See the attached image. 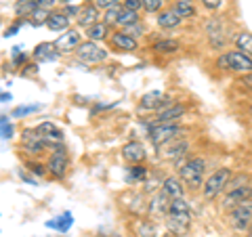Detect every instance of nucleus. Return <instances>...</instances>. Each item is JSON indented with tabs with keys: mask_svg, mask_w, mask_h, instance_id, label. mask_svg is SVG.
I'll use <instances>...</instances> for the list:
<instances>
[{
	"mask_svg": "<svg viewBox=\"0 0 252 237\" xmlns=\"http://www.w3.org/2000/svg\"><path fill=\"white\" fill-rule=\"evenodd\" d=\"M219 67L231 69V72H238V74H250L252 72V57H248V55L242 51L225 53L223 57L219 59Z\"/></svg>",
	"mask_w": 252,
	"mask_h": 237,
	"instance_id": "obj_1",
	"label": "nucleus"
},
{
	"mask_svg": "<svg viewBox=\"0 0 252 237\" xmlns=\"http://www.w3.org/2000/svg\"><path fill=\"white\" fill-rule=\"evenodd\" d=\"M204 170H206V162L200 160V157H195V160H189L183 168H181L179 177L183 178L191 189H195V187H202Z\"/></svg>",
	"mask_w": 252,
	"mask_h": 237,
	"instance_id": "obj_2",
	"label": "nucleus"
},
{
	"mask_svg": "<svg viewBox=\"0 0 252 237\" xmlns=\"http://www.w3.org/2000/svg\"><path fill=\"white\" fill-rule=\"evenodd\" d=\"M229 177H231V172L227 168H219L217 172H212V175L206 178V183H204V197H206V200L217 197L227 187V180H229Z\"/></svg>",
	"mask_w": 252,
	"mask_h": 237,
	"instance_id": "obj_3",
	"label": "nucleus"
},
{
	"mask_svg": "<svg viewBox=\"0 0 252 237\" xmlns=\"http://www.w3.org/2000/svg\"><path fill=\"white\" fill-rule=\"evenodd\" d=\"M229 220H231V227L235 231H246L252 225V200H246V202H242L240 206H235L229 212Z\"/></svg>",
	"mask_w": 252,
	"mask_h": 237,
	"instance_id": "obj_4",
	"label": "nucleus"
},
{
	"mask_svg": "<svg viewBox=\"0 0 252 237\" xmlns=\"http://www.w3.org/2000/svg\"><path fill=\"white\" fill-rule=\"evenodd\" d=\"M76 57L80 61H84V63H101V61L107 59V53L101 49L97 42L89 40V42H82L76 49Z\"/></svg>",
	"mask_w": 252,
	"mask_h": 237,
	"instance_id": "obj_5",
	"label": "nucleus"
},
{
	"mask_svg": "<svg viewBox=\"0 0 252 237\" xmlns=\"http://www.w3.org/2000/svg\"><path fill=\"white\" fill-rule=\"evenodd\" d=\"M181 132V126L179 124H156L152 130H149V137H152V143L154 145H164L168 141L177 139V134Z\"/></svg>",
	"mask_w": 252,
	"mask_h": 237,
	"instance_id": "obj_6",
	"label": "nucleus"
},
{
	"mask_svg": "<svg viewBox=\"0 0 252 237\" xmlns=\"http://www.w3.org/2000/svg\"><path fill=\"white\" fill-rule=\"evenodd\" d=\"M46 170H49L55 178L65 177V172H67V153H65V149H59V147L55 149V153L51 155V162H49V166H46Z\"/></svg>",
	"mask_w": 252,
	"mask_h": 237,
	"instance_id": "obj_7",
	"label": "nucleus"
},
{
	"mask_svg": "<svg viewBox=\"0 0 252 237\" xmlns=\"http://www.w3.org/2000/svg\"><path fill=\"white\" fill-rule=\"evenodd\" d=\"M36 130H38V134L42 137V141L46 143V147L59 145L61 141H63V130L59 128V126H55L53 122H42Z\"/></svg>",
	"mask_w": 252,
	"mask_h": 237,
	"instance_id": "obj_8",
	"label": "nucleus"
},
{
	"mask_svg": "<svg viewBox=\"0 0 252 237\" xmlns=\"http://www.w3.org/2000/svg\"><path fill=\"white\" fill-rule=\"evenodd\" d=\"M252 197V187H235V189H231L229 193L225 195V200H223V208L227 210H233L235 206H240L242 202H246V200H250Z\"/></svg>",
	"mask_w": 252,
	"mask_h": 237,
	"instance_id": "obj_9",
	"label": "nucleus"
},
{
	"mask_svg": "<svg viewBox=\"0 0 252 237\" xmlns=\"http://www.w3.org/2000/svg\"><path fill=\"white\" fill-rule=\"evenodd\" d=\"M122 157L128 164H139V162H143L147 157V151H145V147L141 145L139 141H130V143H126L122 147Z\"/></svg>",
	"mask_w": 252,
	"mask_h": 237,
	"instance_id": "obj_10",
	"label": "nucleus"
},
{
	"mask_svg": "<svg viewBox=\"0 0 252 237\" xmlns=\"http://www.w3.org/2000/svg\"><path fill=\"white\" fill-rule=\"evenodd\" d=\"M189 223H191V214H175V212H168L166 225L170 229V233H175V235L187 233Z\"/></svg>",
	"mask_w": 252,
	"mask_h": 237,
	"instance_id": "obj_11",
	"label": "nucleus"
},
{
	"mask_svg": "<svg viewBox=\"0 0 252 237\" xmlns=\"http://www.w3.org/2000/svg\"><path fill=\"white\" fill-rule=\"evenodd\" d=\"M34 59L38 61H57L59 59V46L55 44V42H42V44H38L36 49H34Z\"/></svg>",
	"mask_w": 252,
	"mask_h": 237,
	"instance_id": "obj_12",
	"label": "nucleus"
},
{
	"mask_svg": "<svg viewBox=\"0 0 252 237\" xmlns=\"http://www.w3.org/2000/svg\"><path fill=\"white\" fill-rule=\"evenodd\" d=\"M23 147L30 153H40L46 147V143L42 141L40 134H38V130H23Z\"/></svg>",
	"mask_w": 252,
	"mask_h": 237,
	"instance_id": "obj_13",
	"label": "nucleus"
},
{
	"mask_svg": "<svg viewBox=\"0 0 252 237\" xmlns=\"http://www.w3.org/2000/svg\"><path fill=\"white\" fill-rule=\"evenodd\" d=\"M124 206L126 210H130L132 214H145V212L149 210V204L145 202V197L141 195V193H128L124 197Z\"/></svg>",
	"mask_w": 252,
	"mask_h": 237,
	"instance_id": "obj_14",
	"label": "nucleus"
},
{
	"mask_svg": "<svg viewBox=\"0 0 252 237\" xmlns=\"http://www.w3.org/2000/svg\"><path fill=\"white\" fill-rule=\"evenodd\" d=\"M112 44L118 51H135L137 49V40L128 31H116V34H112Z\"/></svg>",
	"mask_w": 252,
	"mask_h": 237,
	"instance_id": "obj_15",
	"label": "nucleus"
},
{
	"mask_svg": "<svg viewBox=\"0 0 252 237\" xmlns=\"http://www.w3.org/2000/svg\"><path fill=\"white\" fill-rule=\"evenodd\" d=\"M55 44L59 46V51H76L82 42H80V34L76 30H67Z\"/></svg>",
	"mask_w": 252,
	"mask_h": 237,
	"instance_id": "obj_16",
	"label": "nucleus"
},
{
	"mask_svg": "<svg viewBox=\"0 0 252 237\" xmlns=\"http://www.w3.org/2000/svg\"><path fill=\"white\" fill-rule=\"evenodd\" d=\"M97 17H99V11H97V6H93V4H86L80 9V15H78V26H82V28H93L94 23H97Z\"/></svg>",
	"mask_w": 252,
	"mask_h": 237,
	"instance_id": "obj_17",
	"label": "nucleus"
},
{
	"mask_svg": "<svg viewBox=\"0 0 252 237\" xmlns=\"http://www.w3.org/2000/svg\"><path fill=\"white\" fill-rule=\"evenodd\" d=\"M160 105H168L166 97H164L160 90H152V92H147L141 97V109H156Z\"/></svg>",
	"mask_w": 252,
	"mask_h": 237,
	"instance_id": "obj_18",
	"label": "nucleus"
},
{
	"mask_svg": "<svg viewBox=\"0 0 252 237\" xmlns=\"http://www.w3.org/2000/svg\"><path fill=\"white\" fill-rule=\"evenodd\" d=\"M170 197L166 195V193H158L154 200H152V204H149V212H152L154 216H162V214H166V212L170 210Z\"/></svg>",
	"mask_w": 252,
	"mask_h": 237,
	"instance_id": "obj_19",
	"label": "nucleus"
},
{
	"mask_svg": "<svg viewBox=\"0 0 252 237\" xmlns=\"http://www.w3.org/2000/svg\"><path fill=\"white\" fill-rule=\"evenodd\" d=\"M185 114V105H170L168 109L158 114V124H175V120H179L181 116Z\"/></svg>",
	"mask_w": 252,
	"mask_h": 237,
	"instance_id": "obj_20",
	"label": "nucleus"
},
{
	"mask_svg": "<svg viewBox=\"0 0 252 237\" xmlns=\"http://www.w3.org/2000/svg\"><path fill=\"white\" fill-rule=\"evenodd\" d=\"M162 191L166 193L170 200H177V197H183V185H181V180L177 177H168V178H164V183H162Z\"/></svg>",
	"mask_w": 252,
	"mask_h": 237,
	"instance_id": "obj_21",
	"label": "nucleus"
},
{
	"mask_svg": "<svg viewBox=\"0 0 252 237\" xmlns=\"http://www.w3.org/2000/svg\"><path fill=\"white\" fill-rule=\"evenodd\" d=\"M46 28L53 30V31H67L69 28V17L65 13H53L49 21H46Z\"/></svg>",
	"mask_w": 252,
	"mask_h": 237,
	"instance_id": "obj_22",
	"label": "nucleus"
},
{
	"mask_svg": "<svg viewBox=\"0 0 252 237\" xmlns=\"http://www.w3.org/2000/svg\"><path fill=\"white\" fill-rule=\"evenodd\" d=\"M181 23V17H179V13L175 9H170V11H160V15H158V26L160 28H177Z\"/></svg>",
	"mask_w": 252,
	"mask_h": 237,
	"instance_id": "obj_23",
	"label": "nucleus"
},
{
	"mask_svg": "<svg viewBox=\"0 0 252 237\" xmlns=\"http://www.w3.org/2000/svg\"><path fill=\"white\" fill-rule=\"evenodd\" d=\"M36 9H38V0H17V4H15V13H17V17L32 15Z\"/></svg>",
	"mask_w": 252,
	"mask_h": 237,
	"instance_id": "obj_24",
	"label": "nucleus"
},
{
	"mask_svg": "<svg viewBox=\"0 0 252 237\" xmlns=\"http://www.w3.org/2000/svg\"><path fill=\"white\" fill-rule=\"evenodd\" d=\"M132 229H135L137 237H156V227H154V223H149V220H137V223L132 225Z\"/></svg>",
	"mask_w": 252,
	"mask_h": 237,
	"instance_id": "obj_25",
	"label": "nucleus"
},
{
	"mask_svg": "<svg viewBox=\"0 0 252 237\" xmlns=\"http://www.w3.org/2000/svg\"><path fill=\"white\" fill-rule=\"evenodd\" d=\"M235 44L242 53H246L248 57H252V34L250 31H242V34L235 38Z\"/></svg>",
	"mask_w": 252,
	"mask_h": 237,
	"instance_id": "obj_26",
	"label": "nucleus"
},
{
	"mask_svg": "<svg viewBox=\"0 0 252 237\" xmlns=\"http://www.w3.org/2000/svg\"><path fill=\"white\" fill-rule=\"evenodd\" d=\"M206 31H208V36H210V40H212V46H217L219 49V40L217 38L223 34V30H220V21L219 19H210V21H206Z\"/></svg>",
	"mask_w": 252,
	"mask_h": 237,
	"instance_id": "obj_27",
	"label": "nucleus"
},
{
	"mask_svg": "<svg viewBox=\"0 0 252 237\" xmlns=\"http://www.w3.org/2000/svg\"><path fill=\"white\" fill-rule=\"evenodd\" d=\"M135 23H139V15H137L135 11H126V9H122L120 17H118V26L130 28V26H135Z\"/></svg>",
	"mask_w": 252,
	"mask_h": 237,
	"instance_id": "obj_28",
	"label": "nucleus"
},
{
	"mask_svg": "<svg viewBox=\"0 0 252 237\" xmlns=\"http://www.w3.org/2000/svg\"><path fill=\"white\" fill-rule=\"evenodd\" d=\"M175 214H191V206L183 200V197H177V200H170V210Z\"/></svg>",
	"mask_w": 252,
	"mask_h": 237,
	"instance_id": "obj_29",
	"label": "nucleus"
},
{
	"mask_svg": "<svg viewBox=\"0 0 252 237\" xmlns=\"http://www.w3.org/2000/svg\"><path fill=\"white\" fill-rule=\"evenodd\" d=\"M105 36H107V23H94L93 28H89V38L93 42L103 40Z\"/></svg>",
	"mask_w": 252,
	"mask_h": 237,
	"instance_id": "obj_30",
	"label": "nucleus"
},
{
	"mask_svg": "<svg viewBox=\"0 0 252 237\" xmlns=\"http://www.w3.org/2000/svg\"><path fill=\"white\" fill-rule=\"evenodd\" d=\"M175 11L179 13V17H181V19H185V17H193V15H195L193 4H191V2H187V0H179V2L175 4Z\"/></svg>",
	"mask_w": 252,
	"mask_h": 237,
	"instance_id": "obj_31",
	"label": "nucleus"
},
{
	"mask_svg": "<svg viewBox=\"0 0 252 237\" xmlns=\"http://www.w3.org/2000/svg\"><path fill=\"white\" fill-rule=\"evenodd\" d=\"M49 227H53V229H59V231H67V229L72 227V214H69V212H65V214H63L61 218H55V220H51Z\"/></svg>",
	"mask_w": 252,
	"mask_h": 237,
	"instance_id": "obj_32",
	"label": "nucleus"
},
{
	"mask_svg": "<svg viewBox=\"0 0 252 237\" xmlns=\"http://www.w3.org/2000/svg\"><path fill=\"white\" fill-rule=\"evenodd\" d=\"M42 105L40 103H34V105H23V107H15L13 109V118H23V116H30V114H36V112H40Z\"/></svg>",
	"mask_w": 252,
	"mask_h": 237,
	"instance_id": "obj_33",
	"label": "nucleus"
},
{
	"mask_svg": "<svg viewBox=\"0 0 252 237\" xmlns=\"http://www.w3.org/2000/svg\"><path fill=\"white\" fill-rule=\"evenodd\" d=\"M179 49V44L175 40H160L154 44V51L156 53H175Z\"/></svg>",
	"mask_w": 252,
	"mask_h": 237,
	"instance_id": "obj_34",
	"label": "nucleus"
},
{
	"mask_svg": "<svg viewBox=\"0 0 252 237\" xmlns=\"http://www.w3.org/2000/svg\"><path fill=\"white\" fill-rule=\"evenodd\" d=\"M147 178V170L145 166H132L130 172H128V180H145Z\"/></svg>",
	"mask_w": 252,
	"mask_h": 237,
	"instance_id": "obj_35",
	"label": "nucleus"
},
{
	"mask_svg": "<svg viewBox=\"0 0 252 237\" xmlns=\"http://www.w3.org/2000/svg\"><path fill=\"white\" fill-rule=\"evenodd\" d=\"M49 17H51V15H49V11H46V9H36L34 13H32V19H34V21H32V23H34V26H40V23L44 21H49Z\"/></svg>",
	"mask_w": 252,
	"mask_h": 237,
	"instance_id": "obj_36",
	"label": "nucleus"
},
{
	"mask_svg": "<svg viewBox=\"0 0 252 237\" xmlns=\"http://www.w3.org/2000/svg\"><path fill=\"white\" fill-rule=\"evenodd\" d=\"M185 151H187V141H179L177 147H170L168 153H164V155H168V157H179V155H183Z\"/></svg>",
	"mask_w": 252,
	"mask_h": 237,
	"instance_id": "obj_37",
	"label": "nucleus"
},
{
	"mask_svg": "<svg viewBox=\"0 0 252 237\" xmlns=\"http://www.w3.org/2000/svg\"><path fill=\"white\" fill-rule=\"evenodd\" d=\"M120 13H122L120 6H112V9H107V11H105V23H107V26H109V23H118V17H120Z\"/></svg>",
	"mask_w": 252,
	"mask_h": 237,
	"instance_id": "obj_38",
	"label": "nucleus"
},
{
	"mask_svg": "<svg viewBox=\"0 0 252 237\" xmlns=\"http://www.w3.org/2000/svg\"><path fill=\"white\" fill-rule=\"evenodd\" d=\"M162 4H164V0H143V9L147 13H158L162 9Z\"/></svg>",
	"mask_w": 252,
	"mask_h": 237,
	"instance_id": "obj_39",
	"label": "nucleus"
},
{
	"mask_svg": "<svg viewBox=\"0 0 252 237\" xmlns=\"http://www.w3.org/2000/svg\"><path fill=\"white\" fill-rule=\"evenodd\" d=\"M9 118L6 116H2L0 118V126H2V139H11V134H13V128H11V124L6 122Z\"/></svg>",
	"mask_w": 252,
	"mask_h": 237,
	"instance_id": "obj_40",
	"label": "nucleus"
},
{
	"mask_svg": "<svg viewBox=\"0 0 252 237\" xmlns=\"http://www.w3.org/2000/svg\"><path fill=\"white\" fill-rule=\"evenodd\" d=\"M122 4H124L126 11H135V13H137L141 6H143V0H124Z\"/></svg>",
	"mask_w": 252,
	"mask_h": 237,
	"instance_id": "obj_41",
	"label": "nucleus"
},
{
	"mask_svg": "<svg viewBox=\"0 0 252 237\" xmlns=\"http://www.w3.org/2000/svg\"><path fill=\"white\" fill-rule=\"evenodd\" d=\"M118 2H120V0H94V6H97V9H112V6H118Z\"/></svg>",
	"mask_w": 252,
	"mask_h": 237,
	"instance_id": "obj_42",
	"label": "nucleus"
},
{
	"mask_svg": "<svg viewBox=\"0 0 252 237\" xmlns=\"http://www.w3.org/2000/svg\"><path fill=\"white\" fill-rule=\"evenodd\" d=\"M204 2V6H206V9H210V11H217L219 6H220V0H202Z\"/></svg>",
	"mask_w": 252,
	"mask_h": 237,
	"instance_id": "obj_43",
	"label": "nucleus"
},
{
	"mask_svg": "<svg viewBox=\"0 0 252 237\" xmlns=\"http://www.w3.org/2000/svg\"><path fill=\"white\" fill-rule=\"evenodd\" d=\"M32 172L38 175V177H44L46 175V168H44V166H40V164H32Z\"/></svg>",
	"mask_w": 252,
	"mask_h": 237,
	"instance_id": "obj_44",
	"label": "nucleus"
},
{
	"mask_svg": "<svg viewBox=\"0 0 252 237\" xmlns=\"http://www.w3.org/2000/svg\"><path fill=\"white\" fill-rule=\"evenodd\" d=\"M53 4H55V0H38V9H46V11H49Z\"/></svg>",
	"mask_w": 252,
	"mask_h": 237,
	"instance_id": "obj_45",
	"label": "nucleus"
},
{
	"mask_svg": "<svg viewBox=\"0 0 252 237\" xmlns=\"http://www.w3.org/2000/svg\"><path fill=\"white\" fill-rule=\"evenodd\" d=\"M19 28H21V21H17V23H15L13 28H9V30H6V36H13V34H15V31H17Z\"/></svg>",
	"mask_w": 252,
	"mask_h": 237,
	"instance_id": "obj_46",
	"label": "nucleus"
},
{
	"mask_svg": "<svg viewBox=\"0 0 252 237\" xmlns=\"http://www.w3.org/2000/svg\"><path fill=\"white\" fill-rule=\"evenodd\" d=\"M2 101H4V103H6V101H11V94L9 92H2Z\"/></svg>",
	"mask_w": 252,
	"mask_h": 237,
	"instance_id": "obj_47",
	"label": "nucleus"
},
{
	"mask_svg": "<svg viewBox=\"0 0 252 237\" xmlns=\"http://www.w3.org/2000/svg\"><path fill=\"white\" fill-rule=\"evenodd\" d=\"M250 114H252V107H250Z\"/></svg>",
	"mask_w": 252,
	"mask_h": 237,
	"instance_id": "obj_48",
	"label": "nucleus"
},
{
	"mask_svg": "<svg viewBox=\"0 0 252 237\" xmlns=\"http://www.w3.org/2000/svg\"><path fill=\"white\" fill-rule=\"evenodd\" d=\"M187 2H191V0H187Z\"/></svg>",
	"mask_w": 252,
	"mask_h": 237,
	"instance_id": "obj_49",
	"label": "nucleus"
}]
</instances>
